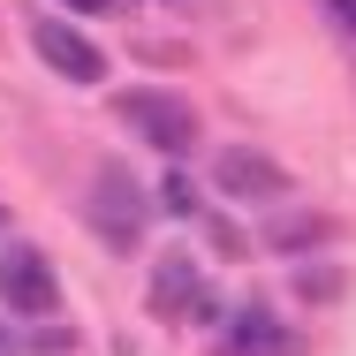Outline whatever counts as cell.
<instances>
[{
	"mask_svg": "<svg viewBox=\"0 0 356 356\" xmlns=\"http://www.w3.org/2000/svg\"><path fill=\"white\" fill-rule=\"evenodd\" d=\"M205 235H213V250L220 258H250V235L235 227V220H220V213H205Z\"/></svg>",
	"mask_w": 356,
	"mask_h": 356,
	"instance_id": "cell-9",
	"label": "cell"
},
{
	"mask_svg": "<svg viewBox=\"0 0 356 356\" xmlns=\"http://www.w3.org/2000/svg\"><path fill=\"white\" fill-rule=\"evenodd\" d=\"M0 356H15V334H8V326H0Z\"/></svg>",
	"mask_w": 356,
	"mask_h": 356,
	"instance_id": "cell-14",
	"label": "cell"
},
{
	"mask_svg": "<svg viewBox=\"0 0 356 356\" xmlns=\"http://www.w3.org/2000/svg\"><path fill=\"white\" fill-rule=\"evenodd\" d=\"M296 349H303V341L288 334L266 303H243V311L227 318V334H220V356H296Z\"/></svg>",
	"mask_w": 356,
	"mask_h": 356,
	"instance_id": "cell-6",
	"label": "cell"
},
{
	"mask_svg": "<svg viewBox=\"0 0 356 356\" xmlns=\"http://www.w3.org/2000/svg\"><path fill=\"white\" fill-rule=\"evenodd\" d=\"M334 235H341V220L303 213V220H273L266 227V250H303V243H334Z\"/></svg>",
	"mask_w": 356,
	"mask_h": 356,
	"instance_id": "cell-8",
	"label": "cell"
},
{
	"mask_svg": "<svg viewBox=\"0 0 356 356\" xmlns=\"http://www.w3.org/2000/svg\"><path fill=\"white\" fill-rule=\"evenodd\" d=\"M0 296H8V311H23V318H54V311H61V281H54V266H46L38 243H8Z\"/></svg>",
	"mask_w": 356,
	"mask_h": 356,
	"instance_id": "cell-4",
	"label": "cell"
},
{
	"mask_svg": "<svg viewBox=\"0 0 356 356\" xmlns=\"http://www.w3.org/2000/svg\"><path fill=\"white\" fill-rule=\"evenodd\" d=\"M190 303H197V258L190 250H159V266H152V296H144V311L152 318H190Z\"/></svg>",
	"mask_w": 356,
	"mask_h": 356,
	"instance_id": "cell-7",
	"label": "cell"
},
{
	"mask_svg": "<svg viewBox=\"0 0 356 356\" xmlns=\"http://www.w3.org/2000/svg\"><path fill=\"white\" fill-rule=\"evenodd\" d=\"M144 213H152V205H144V190H137L129 167H99V190H83V227H91L106 250H122V258L144 243Z\"/></svg>",
	"mask_w": 356,
	"mask_h": 356,
	"instance_id": "cell-1",
	"label": "cell"
},
{
	"mask_svg": "<svg viewBox=\"0 0 356 356\" xmlns=\"http://www.w3.org/2000/svg\"><path fill=\"white\" fill-rule=\"evenodd\" d=\"M213 190L235 197V205H281L296 182H288L281 159H266V152H250V144H227V152H213Z\"/></svg>",
	"mask_w": 356,
	"mask_h": 356,
	"instance_id": "cell-3",
	"label": "cell"
},
{
	"mask_svg": "<svg viewBox=\"0 0 356 356\" xmlns=\"http://www.w3.org/2000/svg\"><path fill=\"white\" fill-rule=\"evenodd\" d=\"M159 205H167V213H197V182H190V175H167V182H159Z\"/></svg>",
	"mask_w": 356,
	"mask_h": 356,
	"instance_id": "cell-10",
	"label": "cell"
},
{
	"mask_svg": "<svg viewBox=\"0 0 356 356\" xmlns=\"http://www.w3.org/2000/svg\"><path fill=\"white\" fill-rule=\"evenodd\" d=\"M326 8H334V23H341V31L356 38V0H326Z\"/></svg>",
	"mask_w": 356,
	"mask_h": 356,
	"instance_id": "cell-12",
	"label": "cell"
},
{
	"mask_svg": "<svg viewBox=\"0 0 356 356\" xmlns=\"http://www.w3.org/2000/svg\"><path fill=\"white\" fill-rule=\"evenodd\" d=\"M69 8H83V15H106V8H114V0H69Z\"/></svg>",
	"mask_w": 356,
	"mask_h": 356,
	"instance_id": "cell-13",
	"label": "cell"
},
{
	"mask_svg": "<svg viewBox=\"0 0 356 356\" xmlns=\"http://www.w3.org/2000/svg\"><path fill=\"white\" fill-rule=\"evenodd\" d=\"M341 288H349L341 273H303V296H341Z\"/></svg>",
	"mask_w": 356,
	"mask_h": 356,
	"instance_id": "cell-11",
	"label": "cell"
},
{
	"mask_svg": "<svg viewBox=\"0 0 356 356\" xmlns=\"http://www.w3.org/2000/svg\"><path fill=\"white\" fill-rule=\"evenodd\" d=\"M31 46H38L46 69L69 76V83H99V76H106V54H99L76 23H61V15H38V23H31Z\"/></svg>",
	"mask_w": 356,
	"mask_h": 356,
	"instance_id": "cell-5",
	"label": "cell"
},
{
	"mask_svg": "<svg viewBox=\"0 0 356 356\" xmlns=\"http://www.w3.org/2000/svg\"><path fill=\"white\" fill-rule=\"evenodd\" d=\"M114 114H122V122H129L152 152H167V159H182V152L197 144V106H190L182 91L144 83V91H122V99H114Z\"/></svg>",
	"mask_w": 356,
	"mask_h": 356,
	"instance_id": "cell-2",
	"label": "cell"
}]
</instances>
